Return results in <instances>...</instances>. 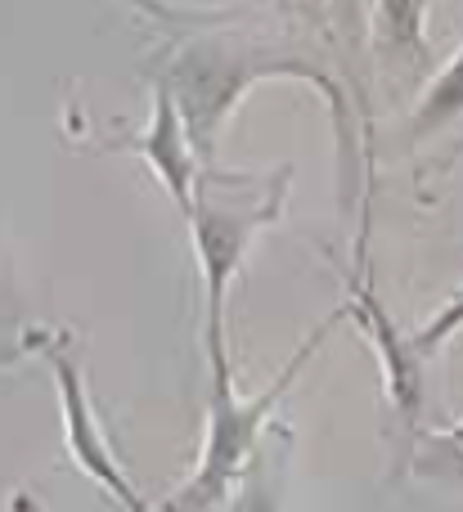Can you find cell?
<instances>
[{
  "instance_id": "cell-1",
  "label": "cell",
  "mask_w": 463,
  "mask_h": 512,
  "mask_svg": "<svg viewBox=\"0 0 463 512\" xmlns=\"http://www.w3.org/2000/svg\"><path fill=\"white\" fill-rule=\"evenodd\" d=\"M288 198V167L275 176H216L203 167L198 194L189 207V234H194L198 265L207 283V355H212V378H234L230 346H225V292L234 274L248 261V248L261 225L279 221Z\"/></svg>"
},
{
  "instance_id": "cell-4",
  "label": "cell",
  "mask_w": 463,
  "mask_h": 512,
  "mask_svg": "<svg viewBox=\"0 0 463 512\" xmlns=\"http://www.w3.org/2000/svg\"><path fill=\"white\" fill-rule=\"evenodd\" d=\"M32 342H36V351L45 355V364L54 369V387H59V400H63V436H68V450H72V459L81 463V472L95 477L117 504L149 508L140 499V490L126 481V472L117 468L113 450H108L104 432H99V418L86 396V373H81V360H77V351H72V342L63 333H36Z\"/></svg>"
},
{
  "instance_id": "cell-9",
  "label": "cell",
  "mask_w": 463,
  "mask_h": 512,
  "mask_svg": "<svg viewBox=\"0 0 463 512\" xmlns=\"http://www.w3.org/2000/svg\"><path fill=\"white\" fill-rule=\"evenodd\" d=\"M459 113H463V54L450 63V72H441L437 86L428 90V99L419 108V131H432V126L450 122Z\"/></svg>"
},
{
  "instance_id": "cell-10",
  "label": "cell",
  "mask_w": 463,
  "mask_h": 512,
  "mask_svg": "<svg viewBox=\"0 0 463 512\" xmlns=\"http://www.w3.org/2000/svg\"><path fill=\"white\" fill-rule=\"evenodd\" d=\"M459 328H463V288L446 301V306L437 310V315H432V324H423V333L414 337V342H419V351H423V355H432L441 342H446V337H455Z\"/></svg>"
},
{
  "instance_id": "cell-5",
  "label": "cell",
  "mask_w": 463,
  "mask_h": 512,
  "mask_svg": "<svg viewBox=\"0 0 463 512\" xmlns=\"http://www.w3.org/2000/svg\"><path fill=\"white\" fill-rule=\"evenodd\" d=\"M140 153L149 158V167H153V176L162 180V189L176 198L180 216H189L194 194H198V176H203L198 167H207V162L198 158L189 122H185V113H180V104H176L167 81L153 86V122H149V131L140 135Z\"/></svg>"
},
{
  "instance_id": "cell-2",
  "label": "cell",
  "mask_w": 463,
  "mask_h": 512,
  "mask_svg": "<svg viewBox=\"0 0 463 512\" xmlns=\"http://www.w3.org/2000/svg\"><path fill=\"white\" fill-rule=\"evenodd\" d=\"M275 81V77H293V81H311L333 108V126L347 140V99H342V86L329 77L324 68L297 59V54H266L252 50V45H234V41H194L171 59L167 68V86L176 95L180 113L189 122V135H194V149L203 162H212V144L221 122L230 117V108H239V99L248 95V86L257 81Z\"/></svg>"
},
{
  "instance_id": "cell-8",
  "label": "cell",
  "mask_w": 463,
  "mask_h": 512,
  "mask_svg": "<svg viewBox=\"0 0 463 512\" xmlns=\"http://www.w3.org/2000/svg\"><path fill=\"white\" fill-rule=\"evenodd\" d=\"M405 463H410L414 477L463 481V427H450V432H414Z\"/></svg>"
},
{
  "instance_id": "cell-3",
  "label": "cell",
  "mask_w": 463,
  "mask_h": 512,
  "mask_svg": "<svg viewBox=\"0 0 463 512\" xmlns=\"http://www.w3.org/2000/svg\"><path fill=\"white\" fill-rule=\"evenodd\" d=\"M338 315H347V310H338ZM338 315H329L302 346H297L293 360L279 369V378L270 382L261 396L239 400V396H234V378H212V414H207L203 463H198L194 477H189L185 486L167 499V508H189V512H194V508L230 504L234 486H239V477H243V463H248L252 445H257L261 427H266V418L275 414V405L284 400V391L297 382V373L306 369V360H311V355L324 346V337H329V328H333V319H338Z\"/></svg>"
},
{
  "instance_id": "cell-6",
  "label": "cell",
  "mask_w": 463,
  "mask_h": 512,
  "mask_svg": "<svg viewBox=\"0 0 463 512\" xmlns=\"http://www.w3.org/2000/svg\"><path fill=\"white\" fill-rule=\"evenodd\" d=\"M351 319H356L360 328H365L369 337H374V346H378V355H383V373H387V391H392V400H396V409H401V418H419V409H423V369H419V342H405L401 337V328L387 319V310H383V301L374 297V292L365 288V279L351 288V301L347 306Z\"/></svg>"
},
{
  "instance_id": "cell-7",
  "label": "cell",
  "mask_w": 463,
  "mask_h": 512,
  "mask_svg": "<svg viewBox=\"0 0 463 512\" xmlns=\"http://www.w3.org/2000/svg\"><path fill=\"white\" fill-rule=\"evenodd\" d=\"M423 9H428V0H378V45H383L387 59L428 63Z\"/></svg>"
}]
</instances>
